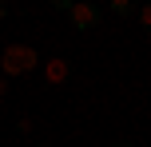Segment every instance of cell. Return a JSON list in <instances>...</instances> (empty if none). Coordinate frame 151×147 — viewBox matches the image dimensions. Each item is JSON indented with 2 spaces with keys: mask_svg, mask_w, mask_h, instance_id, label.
Returning <instances> with one entry per match:
<instances>
[{
  "mask_svg": "<svg viewBox=\"0 0 151 147\" xmlns=\"http://www.w3.org/2000/svg\"><path fill=\"white\" fill-rule=\"evenodd\" d=\"M36 64H40V56H36L32 44H8L4 56H0V72H4V76H24V72H32Z\"/></svg>",
  "mask_w": 151,
  "mask_h": 147,
  "instance_id": "obj_1",
  "label": "cell"
},
{
  "mask_svg": "<svg viewBox=\"0 0 151 147\" xmlns=\"http://www.w3.org/2000/svg\"><path fill=\"white\" fill-rule=\"evenodd\" d=\"M68 16H72L76 32H91V28L99 24V8H96V4H88V0H72Z\"/></svg>",
  "mask_w": 151,
  "mask_h": 147,
  "instance_id": "obj_2",
  "label": "cell"
},
{
  "mask_svg": "<svg viewBox=\"0 0 151 147\" xmlns=\"http://www.w3.org/2000/svg\"><path fill=\"white\" fill-rule=\"evenodd\" d=\"M44 72H48V84H64V80L72 76V64L68 60H48Z\"/></svg>",
  "mask_w": 151,
  "mask_h": 147,
  "instance_id": "obj_3",
  "label": "cell"
},
{
  "mask_svg": "<svg viewBox=\"0 0 151 147\" xmlns=\"http://www.w3.org/2000/svg\"><path fill=\"white\" fill-rule=\"evenodd\" d=\"M111 12H115V16H135V12H139V4H131V0H115Z\"/></svg>",
  "mask_w": 151,
  "mask_h": 147,
  "instance_id": "obj_4",
  "label": "cell"
},
{
  "mask_svg": "<svg viewBox=\"0 0 151 147\" xmlns=\"http://www.w3.org/2000/svg\"><path fill=\"white\" fill-rule=\"evenodd\" d=\"M139 24H143V32H151V4H139Z\"/></svg>",
  "mask_w": 151,
  "mask_h": 147,
  "instance_id": "obj_5",
  "label": "cell"
},
{
  "mask_svg": "<svg viewBox=\"0 0 151 147\" xmlns=\"http://www.w3.org/2000/svg\"><path fill=\"white\" fill-rule=\"evenodd\" d=\"M0 95H8V80H0Z\"/></svg>",
  "mask_w": 151,
  "mask_h": 147,
  "instance_id": "obj_6",
  "label": "cell"
},
{
  "mask_svg": "<svg viewBox=\"0 0 151 147\" xmlns=\"http://www.w3.org/2000/svg\"><path fill=\"white\" fill-rule=\"evenodd\" d=\"M4 16H8V8H4V4H0V20H4Z\"/></svg>",
  "mask_w": 151,
  "mask_h": 147,
  "instance_id": "obj_7",
  "label": "cell"
},
{
  "mask_svg": "<svg viewBox=\"0 0 151 147\" xmlns=\"http://www.w3.org/2000/svg\"><path fill=\"white\" fill-rule=\"evenodd\" d=\"M111 147H135V143H111Z\"/></svg>",
  "mask_w": 151,
  "mask_h": 147,
  "instance_id": "obj_8",
  "label": "cell"
},
{
  "mask_svg": "<svg viewBox=\"0 0 151 147\" xmlns=\"http://www.w3.org/2000/svg\"><path fill=\"white\" fill-rule=\"evenodd\" d=\"M40 147H44V143H40Z\"/></svg>",
  "mask_w": 151,
  "mask_h": 147,
  "instance_id": "obj_9",
  "label": "cell"
}]
</instances>
